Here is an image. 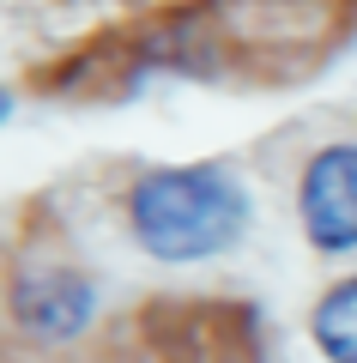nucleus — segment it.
I'll use <instances>...</instances> for the list:
<instances>
[{"label": "nucleus", "instance_id": "7ed1b4c3", "mask_svg": "<svg viewBox=\"0 0 357 363\" xmlns=\"http://www.w3.org/2000/svg\"><path fill=\"white\" fill-rule=\"evenodd\" d=\"M91 315V285L79 272H37L18 285V321L43 339H67L79 333Z\"/></svg>", "mask_w": 357, "mask_h": 363}, {"label": "nucleus", "instance_id": "20e7f679", "mask_svg": "<svg viewBox=\"0 0 357 363\" xmlns=\"http://www.w3.org/2000/svg\"><path fill=\"white\" fill-rule=\"evenodd\" d=\"M315 345L333 363H357V279H345L339 291H327L315 309Z\"/></svg>", "mask_w": 357, "mask_h": 363}, {"label": "nucleus", "instance_id": "f257e3e1", "mask_svg": "<svg viewBox=\"0 0 357 363\" xmlns=\"http://www.w3.org/2000/svg\"><path fill=\"white\" fill-rule=\"evenodd\" d=\"M248 194L218 164L152 169L133 188V230L158 260H200L243 236Z\"/></svg>", "mask_w": 357, "mask_h": 363}, {"label": "nucleus", "instance_id": "39448f33", "mask_svg": "<svg viewBox=\"0 0 357 363\" xmlns=\"http://www.w3.org/2000/svg\"><path fill=\"white\" fill-rule=\"evenodd\" d=\"M6 109H13V97H6V91H0V121H6Z\"/></svg>", "mask_w": 357, "mask_h": 363}, {"label": "nucleus", "instance_id": "f03ea898", "mask_svg": "<svg viewBox=\"0 0 357 363\" xmlns=\"http://www.w3.org/2000/svg\"><path fill=\"white\" fill-rule=\"evenodd\" d=\"M303 224L315 248H357V145H327L309 164Z\"/></svg>", "mask_w": 357, "mask_h": 363}]
</instances>
